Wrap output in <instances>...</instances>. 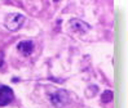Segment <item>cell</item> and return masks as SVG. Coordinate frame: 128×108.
<instances>
[{"mask_svg":"<svg viewBox=\"0 0 128 108\" xmlns=\"http://www.w3.org/2000/svg\"><path fill=\"white\" fill-rule=\"evenodd\" d=\"M4 64V53L0 52V67Z\"/></svg>","mask_w":128,"mask_h":108,"instance_id":"obj_7","label":"cell"},{"mask_svg":"<svg viewBox=\"0 0 128 108\" xmlns=\"http://www.w3.org/2000/svg\"><path fill=\"white\" fill-rule=\"evenodd\" d=\"M25 21H26V17L24 14H21V13H9L5 17L4 25H5L6 30H9V31L13 32V31H17L24 26Z\"/></svg>","mask_w":128,"mask_h":108,"instance_id":"obj_2","label":"cell"},{"mask_svg":"<svg viewBox=\"0 0 128 108\" xmlns=\"http://www.w3.org/2000/svg\"><path fill=\"white\" fill-rule=\"evenodd\" d=\"M112 97H114V93L111 90H105L101 94V102L102 103H110L112 100Z\"/></svg>","mask_w":128,"mask_h":108,"instance_id":"obj_6","label":"cell"},{"mask_svg":"<svg viewBox=\"0 0 128 108\" xmlns=\"http://www.w3.org/2000/svg\"><path fill=\"white\" fill-rule=\"evenodd\" d=\"M13 99H14V93L12 88L0 84V107L8 106L9 103L13 102Z\"/></svg>","mask_w":128,"mask_h":108,"instance_id":"obj_3","label":"cell"},{"mask_svg":"<svg viewBox=\"0 0 128 108\" xmlns=\"http://www.w3.org/2000/svg\"><path fill=\"white\" fill-rule=\"evenodd\" d=\"M49 100L54 108H64L70 102V94L65 89H58L54 93L49 94Z\"/></svg>","mask_w":128,"mask_h":108,"instance_id":"obj_1","label":"cell"},{"mask_svg":"<svg viewBox=\"0 0 128 108\" xmlns=\"http://www.w3.org/2000/svg\"><path fill=\"white\" fill-rule=\"evenodd\" d=\"M17 50L22 54V55H30L32 52H34V43L31 40H24V41H20L17 44Z\"/></svg>","mask_w":128,"mask_h":108,"instance_id":"obj_5","label":"cell"},{"mask_svg":"<svg viewBox=\"0 0 128 108\" xmlns=\"http://www.w3.org/2000/svg\"><path fill=\"white\" fill-rule=\"evenodd\" d=\"M69 25L74 32H78V34H87L91 30V26L87 22H84L83 19H79V18H71L69 21Z\"/></svg>","mask_w":128,"mask_h":108,"instance_id":"obj_4","label":"cell"}]
</instances>
